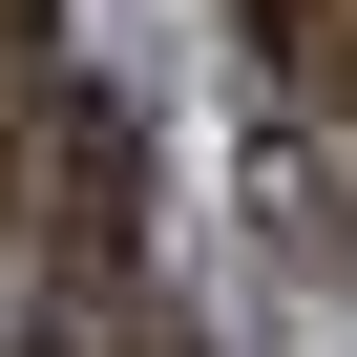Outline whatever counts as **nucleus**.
I'll use <instances>...</instances> for the list:
<instances>
[{
    "mask_svg": "<svg viewBox=\"0 0 357 357\" xmlns=\"http://www.w3.org/2000/svg\"><path fill=\"white\" fill-rule=\"evenodd\" d=\"M43 315L63 294H105L126 273V211H147V168H126V105H84V84H43Z\"/></svg>",
    "mask_w": 357,
    "mask_h": 357,
    "instance_id": "1",
    "label": "nucleus"
},
{
    "mask_svg": "<svg viewBox=\"0 0 357 357\" xmlns=\"http://www.w3.org/2000/svg\"><path fill=\"white\" fill-rule=\"evenodd\" d=\"M252 231L294 273H357V126H273L252 105Z\"/></svg>",
    "mask_w": 357,
    "mask_h": 357,
    "instance_id": "2",
    "label": "nucleus"
},
{
    "mask_svg": "<svg viewBox=\"0 0 357 357\" xmlns=\"http://www.w3.org/2000/svg\"><path fill=\"white\" fill-rule=\"evenodd\" d=\"M231 43L273 126H357V0H231Z\"/></svg>",
    "mask_w": 357,
    "mask_h": 357,
    "instance_id": "3",
    "label": "nucleus"
},
{
    "mask_svg": "<svg viewBox=\"0 0 357 357\" xmlns=\"http://www.w3.org/2000/svg\"><path fill=\"white\" fill-rule=\"evenodd\" d=\"M43 84H63V0H0V190L43 147Z\"/></svg>",
    "mask_w": 357,
    "mask_h": 357,
    "instance_id": "4",
    "label": "nucleus"
},
{
    "mask_svg": "<svg viewBox=\"0 0 357 357\" xmlns=\"http://www.w3.org/2000/svg\"><path fill=\"white\" fill-rule=\"evenodd\" d=\"M126 357H211V336H126Z\"/></svg>",
    "mask_w": 357,
    "mask_h": 357,
    "instance_id": "5",
    "label": "nucleus"
}]
</instances>
